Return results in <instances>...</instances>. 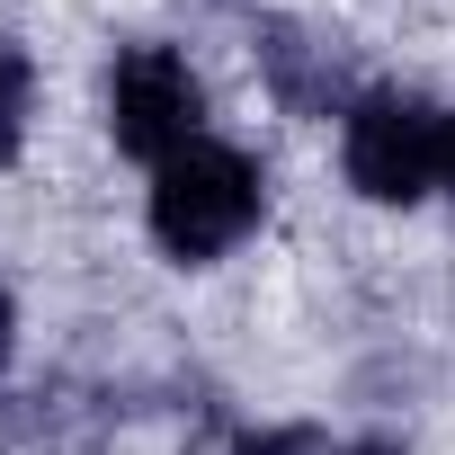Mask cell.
Masks as SVG:
<instances>
[{"label": "cell", "instance_id": "1", "mask_svg": "<svg viewBox=\"0 0 455 455\" xmlns=\"http://www.w3.org/2000/svg\"><path fill=\"white\" fill-rule=\"evenodd\" d=\"M259 223V170L233 143H188L152 170V233L170 259H223Z\"/></svg>", "mask_w": 455, "mask_h": 455}, {"label": "cell", "instance_id": "2", "mask_svg": "<svg viewBox=\"0 0 455 455\" xmlns=\"http://www.w3.org/2000/svg\"><path fill=\"white\" fill-rule=\"evenodd\" d=\"M437 125H446V116H437L428 99H411V90H366V99H348V143H339L348 188L375 196V205L428 196V179H437Z\"/></svg>", "mask_w": 455, "mask_h": 455}, {"label": "cell", "instance_id": "3", "mask_svg": "<svg viewBox=\"0 0 455 455\" xmlns=\"http://www.w3.org/2000/svg\"><path fill=\"white\" fill-rule=\"evenodd\" d=\"M196 72L170 54V45H134L125 63H116V81H108V125H116V152H134V161H170V152H188L196 143Z\"/></svg>", "mask_w": 455, "mask_h": 455}, {"label": "cell", "instance_id": "4", "mask_svg": "<svg viewBox=\"0 0 455 455\" xmlns=\"http://www.w3.org/2000/svg\"><path fill=\"white\" fill-rule=\"evenodd\" d=\"M259 63H268V81H277V99H286L295 116H331L339 90H348L339 54L313 45V36H295V28H268V36H259Z\"/></svg>", "mask_w": 455, "mask_h": 455}, {"label": "cell", "instance_id": "5", "mask_svg": "<svg viewBox=\"0 0 455 455\" xmlns=\"http://www.w3.org/2000/svg\"><path fill=\"white\" fill-rule=\"evenodd\" d=\"M28 108H36V63H28V45L0 36V161H19V143H28Z\"/></svg>", "mask_w": 455, "mask_h": 455}, {"label": "cell", "instance_id": "6", "mask_svg": "<svg viewBox=\"0 0 455 455\" xmlns=\"http://www.w3.org/2000/svg\"><path fill=\"white\" fill-rule=\"evenodd\" d=\"M242 455H322V437L313 428H277V437H251Z\"/></svg>", "mask_w": 455, "mask_h": 455}, {"label": "cell", "instance_id": "7", "mask_svg": "<svg viewBox=\"0 0 455 455\" xmlns=\"http://www.w3.org/2000/svg\"><path fill=\"white\" fill-rule=\"evenodd\" d=\"M437 188H446V196H455V116H446V125H437Z\"/></svg>", "mask_w": 455, "mask_h": 455}, {"label": "cell", "instance_id": "8", "mask_svg": "<svg viewBox=\"0 0 455 455\" xmlns=\"http://www.w3.org/2000/svg\"><path fill=\"white\" fill-rule=\"evenodd\" d=\"M10 339H19V313H10V286H0V366H10Z\"/></svg>", "mask_w": 455, "mask_h": 455}, {"label": "cell", "instance_id": "9", "mask_svg": "<svg viewBox=\"0 0 455 455\" xmlns=\"http://www.w3.org/2000/svg\"><path fill=\"white\" fill-rule=\"evenodd\" d=\"M348 455H402V446H348Z\"/></svg>", "mask_w": 455, "mask_h": 455}]
</instances>
